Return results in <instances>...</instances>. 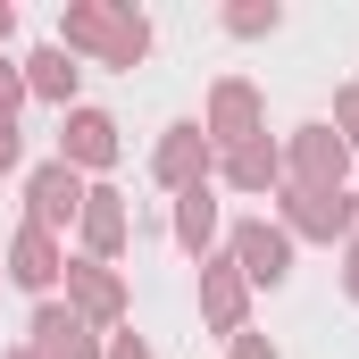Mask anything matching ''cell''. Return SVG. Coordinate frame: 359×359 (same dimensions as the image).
<instances>
[{"label": "cell", "mask_w": 359, "mask_h": 359, "mask_svg": "<svg viewBox=\"0 0 359 359\" xmlns=\"http://www.w3.org/2000/svg\"><path fill=\"white\" fill-rule=\"evenodd\" d=\"M8 159H17V126L0 117V168H8Z\"/></svg>", "instance_id": "9"}, {"label": "cell", "mask_w": 359, "mask_h": 359, "mask_svg": "<svg viewBox=\"0 0 359 359\" xmlns=\"http://www.w3.org/2000/svg\"><path fill=\"white\" fill-rule=\"evenodd\" d=\"M301 168H309V176H343V151H334V142H309Z\"/></svg>", "instance_id": "8"}, {"label": "cell", "mask_w": 359, "mask_h": 359, "mask_svg": "<svg viewBox=\"0 0 359 359\" xmlns=\"http://www.w3.org/2000/svg\"><path fill=\"white\" fill-rule=\"evenodd\" d=\"M117 359H151V351H142V343H117Z\"/></svg>", "instance_id": "11"}, {"label": "cell", "mask_w": 359, "mask_h": 359, "mask_svg": "<svg viewBox=\"0 0 359 359\" xmlns=\"http://www.w3.org/2000/svg\"><path fill=\"white\" fill-rule=\"evenodd\" d=\"M8 100H17V76H8V67H0V109H8Z\"/></svg>", "instance_id": "10"}, {"label": "cell", "mask_w": 359, "mask_h": 359, "mask_svg": "<svg viewBox=\"0 0 359 359\" xmlns=\"http://www.w3.org/2000/svg\"><path fill=\"white\" fill-rule=\"evenodd\" d=\"M67 34L109 50V59H142V25H117V17H67Z\"/></svg>", "instance_id": "1"}, {"label": "cell", "mask_w": 359, "mask_h": 359, "mask_svg": "<svg viewBox=\"0 0 359 359\" xmlns=\"http://www.w3.org/2000/svg\"><path fill=\"white\" fill-rule=\"evenodd\" d=\"M34 334H42V351H59V359H92L84 326H76V318H59V309H42V318H34Z\"/></svg>", "instance_id": "3"}, {"label": "cell", "mask_w": 359, "mask_h": 359, "mask_svg": "<svg viewBox=\"0 0 359 359\" xmlns=\"http://www.w3.org/2000/svg\"><path fill=\"white\" fill-rule=\"evenodd\" d=\"M17 284H50V243H42V234L17 243Z\"/></svg>", "instance_id": "5"}, {"label": "cell", "mask_w": 359, "mask_h": 359, "mask_svg": "<svg viewBox=\"0 0 359 359\" xmlns=\"http://www.w3.org/2000/svg\"><path fill=\"white\" fill-rule=\"evenodd\" d=\"M67 134H76V159H109V151H117V142H109V117H76Z\"/></svg>", "instance_id": "6"}, {"label": "cell", "mask_w": 359, "mask_h": 359, "mask_svg": "<svg viewBox=\"0 0 359 359\" xmlns=\"http://www.w3.org/2000/svg\"><path fill=\"white\" fill-rule=\"evenodd\" d=\"M34 84H42V92H67V84H76V67H67L59 50H42V59H34Z\"/></svg>", "instance_id": "7"}, {"label": "cell", "mask_w": 359, "mask_h": 359, "mask_svg": "<svg viewBox=\"0 0 359 359\" xmlns=\"http://www.w3.org/2000/svg\"><path fill=\"white\" fill-rule=\"evenodd\" d=\"M243 359H276V351H268V343H243Z\"/></svg>", "instance_id": "12"}, {"label": "cell", "mask_w": 359, "mask_h": 359, "mask_svg": "<svg viewBox=\"0 0 359 359\" xmlns=\"http://www.w3.org/2000/svg\"><path fill=\"white\" fill-rule=\"evenodd\" d=\"M34 209H42V226H59V217L76 209V176H67V168H42V176H34Z\"/></svg>", "instance_id": "2"}, {"label": "cell", "mask_w": 359, "mask_h": 359, "mask_svg": "<svg viewBox=\"0 0 359 359\" xmlns=\"http://www.w3.org/2000/svg\"><path fill=\"white\" fill-rule=\"evenodd\" d=\"M243 259H251V276H284V243H276V234H259V226H251V234H243Z\"/></svg>", "instance_id": "4"}]
</instances>
